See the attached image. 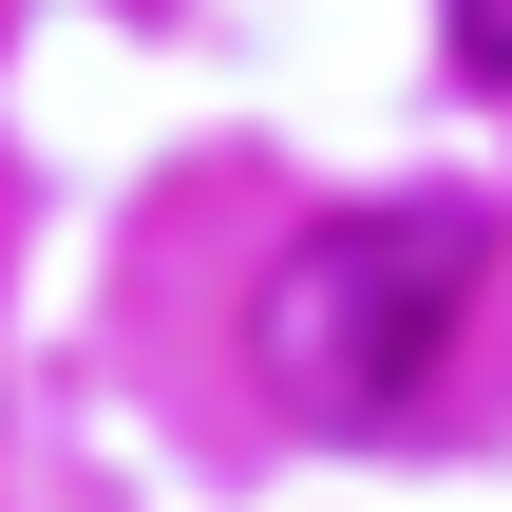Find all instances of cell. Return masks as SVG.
Returning a JSON list of instances; mask_svg holds the SVG:
<instances>
[{
    "mask_svg": "<svg viewBox=\"0 0 512 512\" xmlns=\"http://www.w3.org/2000/svg\"><path fill=\"white\" fill-rule=\"evenodd\" d=\"M475 209H323L285 266H266V399L323 418V437H380L437 399L456 323H475Z\"/></svg>",
    "mask_w": 512,
    "mask_h": 512,
    "instance_id": "obj_1",
    "label": "cell"
},
{
    "mask_svg": "<svg viewBox=\"0 0 512 512\" xmlns=\"http://www.w3.org/2000/svg\"><path fill=\"white\" fill-rule=\"evenodd\" d=\"M437 38H456V76H475V95H512V0H437Z\"/></svg>",
    "mask_w": 512,
    "mask_h": 512,
    "instance_id": "obj_2",
    "label": "cell"
}]
</instances>
